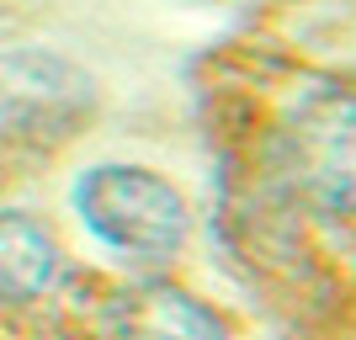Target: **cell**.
Returning a JSON list of instances; mask_svg holds the SVG:
<instances>
[{"mask_svg":"<svg viewBox=\"0 0 356 340\" xmlns=\"http://www.w3.org/2000/svg\"><path fill=\"white\" fill-rule=\"evenodd\" d=\"M106 340H229L223 319L170 282H138L106 303Z\"/></svg>","mask_w":356,"mask_h":340,"instance_id":"obj_4","label":"cell"},{"mask_svg":"<svg viewBox=\"0 0 356 340\" xmlns=\"http://www.w3.org/2000/svg\"><path fill=\"white\" fill-rule=\"evenodd\" d=\"M277 165L287 186L330 218H356V96L314 90L277 133Z\"/></svg>","mask_w":356,"mask_h":340,"instance_id":"obj_2","label":"cell"},{"mask_svg":"<svg viewBox=\"0 0 356 340\" xmlns=\"http://www.w3.org/2000/svg\"><path fill=\"white\" fill-rule=\"evenodd\" d=\"M74 213L96 245L138 266H160L186 245V202L144 165H90L74 181Z\"/></svg>","mask_w":356,"mask_h":340,"instance_id":"obj_1","label":"cell"},{"mask_svg":"<svg viewBox=\"0 0 356 340\" xmlns=\"http://www.w3.org/2000/svg\"><path fill=\"white\" fill-rule=\"evenodd\" d=\"M96 86L80 64L48 48L0 54V133L22 144H64L90 118Z\"/></svg>","mask_w":356,"mask_h":340,"instance_id":"obj_3","label":"cell"},{"mask_svg":"<svg viewBox=\"0 0 356 340\" xmlns=\"http://www.w3.org/2000/svg\"><path fill=\"white\" fill-rule=\"evenodd\" d=\"M59 277V245L32 213L0 207V303H32Z\"/></svg>","mask_w":356,"mask_h":340,"instance_id":"obj_5","label":"cell"}]
</instances>
